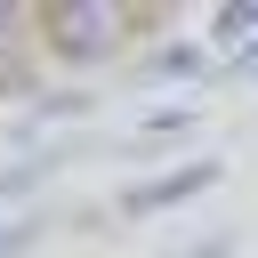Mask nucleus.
Segmentation results:
<instances>
[{"label": "nucleus", "instance_id": "1", "mask_svg": "<svg viewBox=\"0 0 258 258\" xmlns=\"http://www.w3.org/2000/svg\"><path fill=\"white\" fill-rule=\"evenodd\" d=\"M121 40H129V8H113V0H48L40 8V48L56 64H97Z\"/></svg>", "mask_w": 258, "mask_h": 258}, {"label": "nucleus", "instance_id": "2", "mask_svg": "<svg viewBox=\"0 0 258 258\" xmlns=\"http://www.w3.org/2000/svg\"><path fill=\"white\" fill-rule=\"evenodd\" d=\"M226 177V161H177V169H161V177H137V185H121L113 194V210L121 218H161V210H177V202H194V194H210Z\"/></svg>", "mask_w": 258, "mask_h": 258}, {"label": "nucleus", "instance_id": "3", "mask_svg": "<svg viewBox=\"0 0 258 258\" xmlns=\"http://www.w3.org/2000/svg\"><path fill=\"white\" fill-rule=\"evenodd\" d=\"M202 73H210V40H194V32L161 40V56L145 64V81H202Z\"/></svg>", "mask_w": 258, "mask_h": 258}, {"label": "nucleus", "instance_id": "4", "mask_svg": "<svg viewBox=\"0 0 258 258\" xmlns=\"http://www.w3.org/2000/svg\"><path fill=\"white\" fill-rule=\"evenodd\" d=\"M56 161H64V153H24V161H8V169H0V210L32 202V194H40V177H56Z\"/></svg>", "mask_w": 258, "mask_h": 258}, {"label": "nucleus", "instance_id": "5", "mask_svg": "<svg viewBox=\"0 0 258 258\" xmlns=\"http://www.w3.org/2000/svg\"><path fill=\"white\" fill-rule=\"evenodd\" d=\"M234 40L258 48V0H226V8H210V48H234Z\"/></svg>", "mask_w": 258, "mask_h": 258}, {"label": "nucleus", "instance_id": "6", "mask_svg": "<svg viewBox=\"0 0 258 258\" xmlns=\"http://www.w3.org/2000/svg\"><path fill=\"white\" fill-rule=\"evenodd\" d=\"M40 234H48V218H40V210L8 218V226H0V258H32V242H40Z\"/></svg>", "mask_w": 258, "mask_h": 258}, {"label": "nucleus", "instance_id": "7", "mask_svg": "<svg viewBox=\"0 0 258 258\" xmlns=\"http://www.w3.org/2000/svg\"><path fill=\"white\" fill-rule=\"evenodd\" d=\"M194 121H202L194 105H169V113H145V121H137V137H185Z\"/></svg>", "mask_w": 258, "mask_h": 258}, {"label": "nucleus", "instance_id": "8", "mask_svg": "<svg viewBox=\"0 0 258 258\" xmlns=\"http://www.w3.org/2000/svg\"><path fill=\"white\" fill-rule=\"evenodd\" d=\"M234 242H242V234H202L194 250H169V258H234Z\"/></svg>", "mask_w": 258, "mask_h": 258}, {"label": "nucleus", "instance_id": "9", "mask_svg": "<svg viewBox=\"0 0 258 258\" xmlns=\"http://www.w3.org/2000/svg\"><path fill=\"white\" fill-rule=\"evenodd\" d=\"M81 105H89V97H81V89H64V97H40V113H48V121H73V113H81Z\"/></svg>", "mask_w": 258, "mask_h": 258}, {"label": "nucleus", "instance_id": "10", "mask_svg": "<svg viewBox=\"0 0 258 258\" xmlns=\"http://www.w3.org/2000/svg\"><path fill=\"white\" fill-rule=\"evenodd\" d=\"M234 81H258V48H250V56H234Z\"/></svg>", "mask_w": 258, "mask_h": 258}]
</instances>
